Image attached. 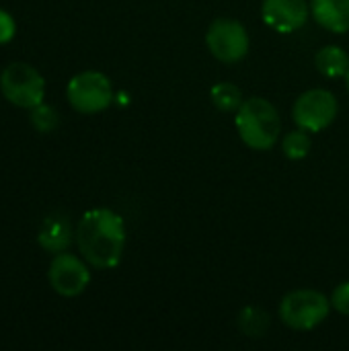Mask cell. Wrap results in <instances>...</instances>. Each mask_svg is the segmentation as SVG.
<instances>
[{"mask_svg": "<svg viewBox=\"0 0 349 351\" xmlns=\"http://www.w3.org/2000/svg\"><path fill=\"white\" fill-rule=\"evenodd\" d=\"M292 117L300 130L321 132L335 121L337 99L331 90L311 88L296 99V103L292 107Z\"/></svg>", "mask_w": 349, "mask_h": 351, "instance_id": "cell-7", "label": "cell"}, {"mask_svg": "<svg viewBox=\"0 0 349 351\" xmlns=\"http://www.w3.org/2000/svg\"><path fill=\"white\" fill-rule=\"evenodd\" d=\"M206 45L210 53L224 62H241L249 51V33L243 23L234 19H216L206 33Z\"/></svg>", "mask_w": 349, "mask_h": 351, "instance_id": "cell-6", "label": "cell"}, {"mask_svg": "<svg viewBox=\"0 0 349 351\" xmlns=\"http://www.w3.org/2000/svg\"><path fill=\"white\" fill-rule=\"evenodd\" d=\"M234 121L241 140L253 150H269L280 140V113L269 101L261 97H251L243 101V105L237 109Z\"/></svg>", "mask_w": 349, "mask_h": 351, "instance_id": "cell-2", "label": "cell"}, {"mask_svg": "<svg viewBox=\"0 0 349 351\" xmlns=\"http://www.w3.org/2000/svg\"><path fill=\"white\" fill-rule=\"evenodd\" d=\"M313 148V140L309 136L306 130H296V132H290L284 140H282V150L288 158L292 160H302L309 156Z\"/></svg>", "mask_w": 349, "mask_h": 351, "instance_id": "cell-15", "label": "cell"}, {"mask_svg": "<svg viewBox=\"0 0 349 351\" xmlns=\"http://www.w3.org/2000/svg\"><path fill=\"white\" fill-rule=\"evenodd\" d=\"M346 84H348V88H349V68H348V72H346Z\"/></svg>", "mask_w": 349, "mask_h": 351, "instance_id": "cell-19", "label": "cell"}, {"mask_svg": "<svg viewBox=\"0 0 349 351\" xmlns=\"http://www.w3.org/2000/svg\"><path fill=\"white\" fill-rule=\"evenodd\" d=\"M66 97L78 113L93 115L105 111L113 103V86L103 72L86 70L68 82Z\"/></svg>", "mask_w": 349, "mask_h": 351, "instance_id": "cell-5", "label": "cell"}, {"mask_svg": "<svg viewBox=\"0 0 349 351\" xmlns=\"http://www.w3.org/2000/svg\"><path fill=\"white\" fill-rule=\"evenodd\" d=\"M315 64L323 76L339 78V76H346V72H348L349 56L346 49H341L337 45H327V47L319 49V53L315 56Z\"/></svg>", "mask_w": 349, "mask_h": 351, "instance_id": "cell-12", "label": "cell"}, {"mask_svg": "<svg viewBox=\"0 0 349 351\" xmlns=\"http://www.w3.org/2000/svg\"><path fill=\"white\" fill-rule=\"evenodd\" d=\"M31 123H33V128L37 132L47 134V132H51V130L58 128L60 117H58V113H56L53 107H49L45 103H39L37 107L31 109Z\"/></svg>", "mask_w": 349, "mask_h": 351, "instance_id": "cell-16", "label": "cell"}, {"mask_svg": "<svg viewBox=\"0 0 349 351\" xmlns=\"http://www.w3.org/2000/svg\"><path fill=\"white\" fill-rule=\"evenodd\" d=\"M0 90L8 103L21 109H33L43 103L45 80L43 76L25 62L8 64L0 74Z\"/></svg>", "mask_w": 349, "mask_h": 351, "instance_id": "cell-4", "label": "cell"}, {"mask_svg": "<svg viewBox=\"0 0 349 351\" xmlns=\"http://www.w3.org/2000/svg\"><path fill=\"white\" fill-rule=\"evenodd\" d=\"M269 327V317L267 313L259 311V308H245L239 315V329L247 335V337H261Z\"/></svg>", "mask_w": 349, "mask_h": 351, "instance_id": "cell-14", "label": "cell"}, {"mask_svg": "<svg viewBox=\"0 0 349 351\" xmlns=\"http://www.w3.org/2000/svg\"><path fill=\"white\" fill-rule=\"evenodd\" d=\"M311 6L306 0H263L261 16L278 33H294L309 21Z\"/></svg>", "mask_w": 349, "mask_h": 351, "instance_id": "cell-9", "label": "cell"}, {"mask_svg": "<svg viewBox=\"0 0 349 351\" xmlns=\"http://www.w3.org/2000/svg\"><path fill=\"white\" fill-rule=\"evenodd\" d=\"M47 278H49V286L53 288L56 294L74 298L86 290V286L91 282V271L82 259L64 251L53 257Z\"/></svg>", "mask_w": 349, "mask_h": 351, "instance_id": "cell-8", "label": "cell"}, {"mask_svg": "<svg viewBox=\"0 0 349 351\" xmlns=\"http://www.w3.org/2000/svg\"><path fill=\"white\" fill-rule=\"evenodd\" d=\"M76 245L88 265L97 269L117 267L125 249L121 216L107 208L88 210L76 226Z\"/></svg>", "mask_w": 349, "mask_h": 351, "instance_id": "cell-1", "label": "cell"}, {"mask_svg": "<svg viewBox=\"0 0 349 351\" xmlns=\"http://www.w3.org/2000/svg\"><path fill=\"white\" fill-rule=\"evenodd\" d=\"M14 31H16L14 19L6 10H0V45L8 43L14 37Z\"/></svg>", "mask_w": 349, "mask_h": 351, "instance_id": "cell-18", "label": "cell"}, {"mask_svg": "<svg viewBox=\"0 0 349 351\" xmlns=\"http://www.w3.org/2000/svg\"><path fill=\"white\" fill-rule=\"evenodd\" d=\"M331 306H333L337 313L349 317V282L339 284V286L333 290V294H331Z\"/></svg>", "mask_w": 349, "mask_h": 351, "instance_id": "cell-17", "label": "cell"}, {"mask_svg": "<svg viewBox=\"0 0 349 351\" xmlns=\"http://www.w3.org/2000/svg\"><path fill=\"white\" fill-rule=\"evenodd\" d=\"M311 12L315 21L331 33L349 31V0H313Z\"/></svg>", "mask_w": 349, "mask_h": 351, "instance_id": "cell-10", "label": "cell"}, {"mask_svg": "<svg viewBox=\"0 0 349 351\" xmlns=\"http://www.w3.org/2000/svg\"><path fill=\"white\" fill-rule=\"evenodd\" d=\"M331 311V300L317 290H294L284 296L280 317L284 325L296 331H311L319 327Z\"/></svg>", "mask_w": 349, "mask_h": 351, "instance_id": "cell-3", "label": "cell"}, {"mask_svg": "<svg viewBox=\"0 0 349 351\" xmlns=\"http://www.w3.org/2000/svg\"><path fill=\"white\" fill-rule=\"evenodd\" d=\"M212 103L220 109V111H228V113H237V109L243 105V93L237 84L232 82H218L212 86L210 90Z\"/></svg>", "mask_w": 349, "mask_h": 351, "instance_id": "cell-13", "label": "cell"}, {"mask_svg": "<svg viewBox=\"0 0 349 351\" xmlns=\"http://www.w3.org/2000/svg\"><path fill=\"white\" fill-rule=\"evenodd\" d=\"M37 243L41 249H45L47 253H64L70 243H72V228L66 216H49L45 218V222L41 224V230L37 234Z\"/></svg>", "mask_w": 349, "mask_h": 351, "instance_id": "cell-11", "label": "cell"}]
</instances>
